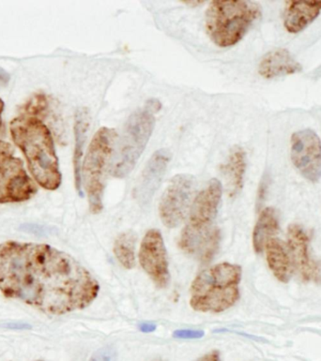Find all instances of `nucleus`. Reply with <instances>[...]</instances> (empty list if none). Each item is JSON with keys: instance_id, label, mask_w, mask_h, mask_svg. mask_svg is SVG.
<instances>
[{"instance_id": "obj_1", "label": "nucleus", "mask_w": 321, "mask_h": 361, "mask_svg": "<svg viewBox=\"0 0 321 361\" xmlns=\"http://www.w3.org/2000/svg\"><path fill=\"white\" fill-rule=\"evenodd\" d=\"M99 290L80 263L47 244H0V292L6 298L61 315L90 306Z\"/></svg>"}, {"instance_id": "obj_2", "label": "nucleus", "mask_w": 321, "mask_h": 361, "mask_svg": "<svg viewBox=\"0 0 321 361\" xmlns=\"http://www.w3.org/2000/svg\"><path fill=\"white\" fill-rule=\"evenodd\" d=\"M10 130L37 183L45 190L59 189L62 176L52 135L47 125L36 116H23L11 121Z\"/></svg>"}, {"instance_id": "obj_3", "label": "nucleus", "mask_w": 321, "mask_h": 361, "mask_svg": "<svg viewBox=\"0 0 321 361\" xmlns=\"http://www.w3.org/2000/svg\"><path fill=\"white\" fill-rule=\"evenodd\" d=\"M241 268L221 263L200 273L193 281L190 305L200 312H219L231 308L240 298Z\"/></svg>"}, {"instance_id": "obj_4", "label": "nucleus", "mask_w": 321, "mask_h": 361, "mask_svg": "<svg viewBox=\"0 0 321 361\" xmlns=\"http://www.w3.org/2000/svg\"><path fill=\"white\" fill-rule=\"evenodd\" d=\"M260 5L241 0H214L206 11L207 30L219 47H231L260 16Z\"/></svg>"}, {"instance_id": "obj_5", "label": "nucleus", "mask_w": 321, "mask_h": 361, "mask_svg": "<svg viewBox=\"0 0 321 361\" xmlns=\"http://www.w3.org/2000/svg\"><path fill=\"white\" fill-rule=\"evenodd\" d=\"M160 109V102L152 99L144 109L136 111L128 119L121 149L112 167L114 177L123 178L135 169L155 129V113Z\"/></svg>"}, {"instance_id": "obj_6", "label": "nucleus", "mask_w": 321, "mask_h": 361, "mask_svg": "<svg viewBox=\"0 0 321 361\" xmlns=\"http://www.w3.org/2000/svg\"><path fill=\"white\" fill-rule=\"evenodd\" d=\"M116 133L111 128L102 127L93 136L82 164L81 178L89 198L90 212L98 214L103 209L104 174H106Z\"/></svg>"}, {"instance_id": "obj_7", "label": "nucleus", "mask_w": 321, "mask_h": 361, "mask_svg": "<svg viewBox=\"0 0 321 361\" xmlns=\"http://www.w3.org/2000/svg\"><path fill=\"white\" fill-rule=\"evenodd\" d=\"M38 192L11 144L0 140V204L30 200Z\"/></svg>"}, {"instance_id": "obj_8", "label": "nucleus", "mask_w": 321, "mask_h": 361, "mask_svg": "<svg viewBox=\"0 0 321 361\" xmlns=\"http://www.w3.org/2000/svg\"><path fill=\"white\" fill-rule=\"evenodd\" d=\"M222 198V184L216 178L198 193L190 210L188 223L181 235L189 238L207 237L219 230L214 226Z\"/></svg>"}, {"instance_id": "obj_9", "label": "nucleus", "mask_w": 321, "mask_h": 361, "mask_svg": "<svg viewBox=\"0 0 321 361\" xmlns=\"http://www.w3.org/2000/svg\"><path fill=\"white\" fill-rule=\"evenodd\" d=\"M195 186V180L191 175H177L170 180L159 204V213L164 226L175 228L183 221L191 203Z\"/></svg>"}, {"instance_id": "obj_10", "label": "nucleus", "mask_w": 321, "mask_h": 361, "mask_svg": "<svg viewBox=\"0 0 321 361\" xmlns=\"http://www.w3.org/2000/svg\"><path fill=\"white\" fill-rule=\"evenodd\" d=\"M291 161L306 180L317 182L321 178V141L314 130H298L291 136Z\"/></svg>"}, {"instance_id": "obj_11", "label": "nucleus", "mask_w": 321, "mask_h": 361, "mask_svg": "<svg viewBox=\"0 0 321 361\" xmlns=\"http://www.w3.org/2000/svg\"><path fill=\"white\" fill-rule=\"evenodd\" d=\"M139 262L144 271L164 288L169 283V259L163 235L157 229H152L145 235L139 251Z\"/></svg>"}, {"instance_id": "obj_12", "label": "nucleus", "mask_w": 321, "mask_h": 361, "mask_svg": "<svg viewBox=\"0 0 321 361\" xmlns=\"http://www.w3.org/2000/svg\"><path fill=\"white\" fill-rule=\"evenodd\" d=\"M308 235L298 224H291L288 229V249L291 255L292 266L305 281H321V268L312 259L309 251Z\"/></svg>"}, {"instance_id": "obj_13", "label": "nucleus", "mask_w": 321, "mask_h": 361, "mask_svg": "<svg viewBox=\"0 0 321 361\" xmlns=\"http://www.w3.org/2000/svg\"><path fill=\"white\" fill-rule=\"evenodd\" d=\"M171 161L169 149H159L152 156L139 178L135 189V196L140 204L152 200Z\"/></svg>"}, {"instance_id": "obj_14", "label": "nucleus", "mask_w": 321, "mask_h": 361, "mask_svg": "<svg viewBox=\"0 0 321 361\" xmlns=\"http://www.w3.org/2000/svg\"><path fill=\"white\" fill-rule=\"evenodd\" d=\"M302 70V65L286 49H277L267 54L258 66V73L266 79L295 75Z\"/></svg>"}, {"instance_id": "obj_15", "label": "nucleus", "mask_w": 321, "mask_h": 361, "mask_svg": "<svg viewBox=\"0 0 321 361\" xmlns=\"http://www.w3.org/2000/svg\"><path fill=\"white\" fill-rule=\"evenodd\" d=\"M321 1H291L285 13L286 30L289 33H299L320 16Z\"/></svg>"}, {"instance_id": "obj_16", "label": "nucleus", "mask_w": 321, "mask_h": 361, "mask_svg": "<svg viewBox=\"0 0 321 361\" xmlns=\"http://www.w3.org/2000/svg\"><path fill=\"white\" fill-rule=\"evenodd\" d=\"M267 262L274 277L281 283H286L291 280L292 262L288 246L278 238H272L265 246Z\"/></svg>"}, {"instance_id": "obj_17", "label": "nucleus", "mask_w": 321, "mask_h": 361, "mask_svg": "<svg viewBox=\"0 0 321 361\" xmlns=\"http://www.w3.org/2000/svg\"><path fill=\"white\" fill-rule=\"evenodd\" d=\"M90 126L89 114L85 108H81L75 114V152H73V169H75V180L76 190L79 195L82 192V157L85 142L87 139V130Z\"/></svg>"}, {"instance_id": "obj_18", "label": "nucleus", "mask_w": 321, "mask_h": 361, "mask_svg": "<svg viewBox=\"0 0 321 361\" xmlns=\"http://www.w3.org/2000/svg\"><path fill=\"white\" fill-rule=\"evenodd\" d=\"M279 230V221L277 212L272 207H266L261 212L253 232V246L255 252L260 254L265 249L267 243Z\"/></svg>"}, {"instance_id": "obj_19", "label": "nucleus", "mask_w": 321, "mask_h": 361, "mask_svg": "<svg viewBox=\"0 0 321 361\" xmlns=\"http://www.w3.org/2000/svg\"><path fill=\"white\" fill-rule=\"evenodd\" d=\"M246 170V155L240 147H235L230 152L229 160L224 166V173L229 183L230 195H237L243 187Z\"/></svg>"}, {"instance_id": "obj_20", "label": "nucleus", "mask_w": 321, "mask_h": 361, "mask_svg": "<svg viewBox=\"0 0 321 361\" xmlns=\"http://www.w3.org/2000/svg\"><path fill=\"white\" fill-rule=\"evenodd\" d=\"M135 243L136 235L132 231L122 233L115 241L114 254L125 269L135 266Z\"/></svg>"}, {"instance_id": "obj_21", "label": "nucleus", "mask_w": 321, "mask_h": 361, "mask_svg": "<svg viewBox=\"0 0 321 361\" xmlns=\"http://www.w3.org/2000/svg\"><path fill=\"white\" fill-rule=\"evenodd\" d=\"M47 108V99L44 95L40 94L33 97L32 99L28 102V104L25 105V110L28 116H34L40 115V114L44 112Z\"/></svg>"}, {"instance_id": "obj_22", "label": "nucleus", "mask_w": 321, "mask_h": 361, "mask_svg": "<svg viewBox=\"0 0 321 361\" xmlns=\"http://www.w3.org/2000/svg\"><path fill=\"white\" fill-rule=\"evenodd\" d=\"M90 361H116V352L112 346H104L96 351Z\"/></svg>"}, {"instance_id": "obj_23", "label": "nucleus", "mask_w": 321, "mask_h": 361, "mask_svg": "<svg viewBox=\"0 0 321 361\" xmlns=\"http://www.w3.org/2000/svg\"><path fill=\"white\" fill-rule=\"evenodd\" d=\"M173 336L177 338V339H200V338L204 336V331H197V329H178V331H174Z\"/></svg>"}, {"instance_id": "obj_24", "label": "nucleus", "mask_w": 321, "mask_h": 361, "mask_svg": "<svg viewBox=\"0 0 321 361\" xmlns=\"http://www.w3.org/2000/svg\"><path fill=\"white\" fill-rule=\"evenodd\" d=\"M197 361H221L220 353L218 351H212Z\"/></svg>"}, {"instance_id": "obj_25", "label": "nucleus", "mask_w": 321, "mask_h": 361, "mask_svg": "<svg viewBox=\"0 0 321 361\" xmlns=\"http://www.w3.org/2000/svg\"><path fill=\"white\" fill-rule=\"evenodd\" d=\"M139 329H140L142 332H145V334H150V332L155 331L156 326L152 323H143L141 324L140 326H139Z\"/></svg>"}, {"instance_id": "obj_26", "label": "nucleus", "mask_w": 321, "mask_h": 361, "mask_svg": "<svg viewBox=\"0 0 321 361\" xmlns=\"http://www.w3.org/2000/svg\"><path fill=\"white\" fill-rule=\"evenodd\" d=\"M10 81V75L0 68V85H7Z\"/></svg>"}, {"instance_id": "obj_27", "label": "nucleus", "mask_w": 321, "mask_h": 361, "mask_svg": "<svg viewBox=\"0 0 321 361\" xmlns=\"http://www.w3.org/2000/svg\"><path fill=\"white\" fill-rule=\"evenodd\" d=\"M4 105H5L4 102H3L1 99H0V130L2 129L1 115H2L3 110H4Z\"/></svg>"}, {"instance_id": "obj_28", "label": "nucleus", "mask_w": 321, "mask_h": 361, "mask_svg": "<svg viewBox=\"0 0 321 361\" xmlns=\"http://www.w3.org/2000/svg\"><path fill=\"white\" fill-rule=\"evenodd\" d=\"M39 361H42V360H39Z\"/></svg>"}]
</instances>
